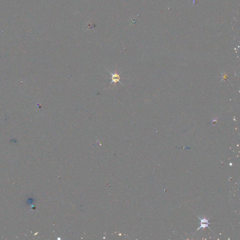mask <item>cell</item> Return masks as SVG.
I'll list each match as a JSON object with an SVG mask.
<instances>
[{
	"label": "cell",
	"mask_w": 240,
	"mask_h": 240,
	"mask_svg": "<svg viewBox=\"0 0 240 240\" xmlns=\"http://www.w3.org/2000/svg\"><path fill=\"white\" fill-rule=\"evenodd\" d=\"M109 71V72L110 74V75H111L112 76V81L110 82V84H112L113 83H115V86H116V83H117V82H119V83H120L121 84H122L121 82L120 81V79H121V78H120V74H119L116 71L114 73H112L111 72H110V71Z\"/></svg>",
	"instance_id": "cell-1"
},
{
	"label": "cell",
	"mask_w": 240,
	"mask_h": 240,
	"mask_svg": "<svg viewBox=\"0 0 240 240\" xmlns=\"http://www.w3.org/2000/svg\"><path fill=\"white\" fill-rule=\"evenodd\" d=\"M198 219L200 220V225H201V226H200V227L199 228L197 229V231L200 230L201 228H209V229L211 230V229H210L209 227V226H209V223H210L209 222V221H208V220H207L206 219H205V218H201L199 217V216H198Z\"/></svg>",
	"instance_id": "cell-2"
}]
</instances>
